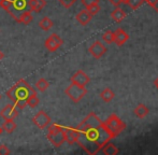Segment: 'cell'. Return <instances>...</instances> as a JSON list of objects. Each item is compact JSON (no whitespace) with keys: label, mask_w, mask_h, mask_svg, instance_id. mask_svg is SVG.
I'll return each instance as SVG.
<instances>
[{"label":"cell","mask_w":158,"mask_h":155,"mask_svg":"<svg viewBox=\"0 0 158 155\" xmlns=\"http://www.w3.org/2000/svg\"><path fill=\"white\" fill-rule=\"evenodd\" d=\"M28 10H31L30 0H12V4L10 6L9 13L15 21H17L19 17Z\"/></svg>","instance_id":"277c9868"},{"label":"cell","mask_w":158,"mask_h":155,"mask_svg":"<svg viewBox=\"0 0 158 155\" xmlns=\"http://www.w3.org/2000/svg\"><path fill=\"white\" fill-rule=\"evenodd\" d=\"M0 98H1V96H0Z\"/></svg>","instance_id":"f35d334b"},{"label":"cell","mask_w":158,"mask_h":155,"mask_svg":"<svg viewBox=\"0 0 158 155\" xmlns=\"http://www.w3.org/2000/svg\"><path fill=\"white\" fill-rule=\"evenodd\" d=\"M101 123H102L101 119L96 115L94 112H90V113L79 124L77 129L84 130V129H87V128H90V127H97V126L101 125Z\"/></svg>","instance_id":"8992f818"},{"label":"cell","mask_w":158,"mask_h":155,"mask_svg":"<svg viewBox=\"0 0 158 155\" xmlns=\"http://www.w3.org/2000/svg\"><path fill=\"white\" fill-rule=\"evenodd\" d=\"M64 94L73 101V103H79L82 99L85 97V95L87 94V90L85 88V86L77 85L75 83H71L68 87L64 90Z\"/></svg>","instance_id":"5b68a950"},{"label":"cell","mask_w":158,"mask_h":155,"mask_svg":"<svg viewBox=\"0 0 158 155\" xmlns=\"http://www.w3.org/2000/svg\"><path fill=\"white\" fill-rule=\"evenodd\" d=\"M102 40L108 44L114 43V32L111 31V30H106L102 35Z\"/></svg>","instance_id":"484cf974"},{"label":"cell","mask_w":158,"mask_h":155,"mask_svg":"<svg viewBox=\"0 0 158 155\" xmlns=\"http://www.w3.org/2000/svg\"><path fill=\"white\" fill-rule=\"evenodd\" d=\"M64 44V41L57 34H53L48 37L44 42V45L50 52H56L59 48Z\"/></svg>","instance_id":"ba28073f"},{"label":"cell","mask_w":158,"mask_h":155,"mask_svg":"<svg viewBox=\"0 0 158 155\" xmlns=\"http://www.w3.org/2000/svg\"><path fill=\"white\" fill-rule=\"evenodd\" d=\"M64 139L69 145H74L77 143V139H79L80 132L77 129V127H64Z\"/></svg>","instance_id":"8fae6325"},{"label":"cell","mask_w":158,"mask_h":155,"mask_svg":"<svg viewBox=\"0 0 158 155\" xmlns=\"http://www.w3.org/2000/svg\"><path fill=\"white\" fill-rule=\"evenodd\" d=\"M39 27L41 28L42 30H44V31H48V30L53 27L52 19H51L50 17H48V16H44L43 19L39 22Z\"/></svg>","instance_id":"603a6c76"},{"label":"cell","mask_w":158,"mask_h":155,"mask_svg":"<svg viewBox=\"0 0 158 155\" xmlns=\"http://www.w3.org/2000/svg\"><path fill=\"white\" fill-rule=\"evenodd\" d=\"M46 138L48 139V141H50V142L52 143L55 148L61 147V145H64V142H66L64 129L60 130V132H52V134H48V135H46Z\"/></svg>","instance_id":"30bf717a"},{"label":"cell","mask_w":158,"mask_h":155,"mask_svg":"<svg viewBox=\"0 0 158 155\" xmlns=\"http://www.w3.org/2000/svg\"><path fill=\"white\" fill-rule=\"evenodd\" d=\"M109 1L111 2V3L113 4V6H115L117 8V6H119L122 3H125L126 4V1L127 0H109Z\"/></svg>","instance_id":"d6a6232c"},{"label":"cell","mask_w":158,"mask_h":155,"mask_svg":"<svg viewBox=\"0 0 158 155\" xmlns=\"http://www.w3.org/2000/svg\"><path fill=\"white\" fill-rule=\"evenodd\" d=\"M31 13H32V10L26 11V12H24L23 14L19 17V19H17L16 22H19V23H21V24H24V25H29L33 19Z\"/></svg>","instance_id":"ffe728a7"},{"label":"cell","mask_w":158,"mask_h":155,"mask_svg":"<svg viewBox=\"0 0 158 155\" xmlns=\"http://www.w3.org/2000/svg\"><path fill=\"white\" fill-rule=\"evenodd\" d=\"M75 19H77V21L79 22L81 25L86 26L90 21H92L93 15L90 14V13L88 12L87 10H82L81 12L77 13V16H75Z\"/></svg>","instance_id":"9a60e30c"},{"label":"cell","mask_w":158,"mask_h":155,"mask_svg":"<svg viewBox=\"0 0 158 155\" xmlns=\"http://www.w3.org/2000/svg\"><path fill=\"white\" fill-rule=\"evenodd\" d=\"M90 79L83 70H77L72 77H71V83H75L77 85L81 86H86L89 83Z\"/></svg>","instance_id":"7c38bea8"},{"label":"cell","mask_w":158,"mask_h":155,"mask_svg":"<svg viewBox=\"0 0 158 155\" xmlns=\"http://www.w3.org/2000/svg\"><path fill=\"white\" fill-rule=\"evenodd\" d=\"M101 150H102V153L106 155H116V154H118V152H119V150L116 148V145L111 143L110 141L106 142V145L102 147Z\"/></svg>","instance_id":"ac0fdd59"},{"label":"cell","mask_w":158,"mask_h":155,"mask_svg":"<svg viewBox=\"0 0 158 155\" xmlns=\"http://www.w3.org/2000/svg\"><path fill=\"white\" fill-rule=\"evenodd\" d=\"M35 87H37V90H40V92H45V90L50 87V83L48 82V80L41 78V79L38 80L37 83H35Z\"/></svg>","instance_id":"cb8c5ba5"},{"label":"cell","mask_w":158,"mask_h":155,"mask_svg":"<svg viewBox=\"0 0 158 155\" xmlns=\"http://www.w3.org/2000/svg\"><path fill=\"white\" fill-rule=\"evenodd\" d=\"M81 2L85 8H87L94 3H99V0H81Z\"/></svg>","instance_id":"4dcf8cb0"},{"label":"cell","mask_w":158,"mask_h":155,"mask_svg":"<svg viewBox=\"0 0 158 155\" xmlns=\"http://www.w3.org/2000/svg\"><path fill=\"white\" fill-rule=\"evenodd\" d=\"M2 132H3V130H2V128H1V127H0V135H1V134H2Z\"/></svg>","instance_id":"74e56055"},{"label":"cell","mask_w":158,"mask_h":155,"mask_svg":"<svg viewBox=\"0 0 158 155\" xmlns=\"http://www.w3.org/2000/svg\"><path fill=\"white\" fill-rule=\"evenodd\" d=\"M10 153V150H9V148L6 145H0V155H9Z\"/></svg>","instance_id":"1f68e13d"},{"label":"cell","mask_w":158,"mask_h":155,"mask_svg":"<svg viewBox=\"0 0 158 155\" xmlns=\"http://www.w3.org/2000/svg\"><path fill=\"white\" fill-rule=\"evenodd\" d=\"M129 40V35L127 34L124 29L122 28H117L114 31V43L118 46H122L124 43H126V41Z\"/></svg>","instance_id":"5bb4252c"},{"label":"cell","mask_w":158,"mask_h":155,"mask_svg":"<svg viewBox=\"0 0 158 155\" xmlns=\"http://www.w3.org/2000/svg\"><path fill=\"white\" fill-rule=\"evenodd\" d=\"M40 100L39 98H38V95L37 93H33L29 96V98L27 99V106H29L30 108H35L37 107L38 105H39Z\"/></svg>","instance_id":"d4e9b609"},{"label":"cell","mask_w":158,"mask_h":155,"mask_svg":"<svg viewBox=\"0 0 158 155\" xmlns=\"http://www.w3.org/2000/svg\"><path fill=\"white\" fill-rule=\"evenodd\" d=\"M46 6L45 0H30V8H31L32 12L39 13L41 10Z\"/></svg>","instance_id":"d6986e66"},{"label":"cell","mask_w":158,"mask_h":155,"mask_svg":"<svg viewBox=\"0 0 158 155\" xmlns=\"http://www.w3.org/2000/svg\"><path fill=\"white\" fill-rule=\"evenodd\" d=\"M104 126L106 127L108 132L112 136V138L117 137L119 134L123 132V130L126 128V124L119 119L115 113H112L110 116L106 119V122H103Z\"/></svg>","instance_id":"3957f363"},{"label":"cell","mask_w":158,"mask_h":155,"mask_svg":"<svg viewBox=\"0 0 158 155\" xmlns=\"http://www.w3.org/2000/svg\"><path fill=\"white\" fill-rule=\"evenodd\" d=\"M79 132L80 136L77 143H79L80 147L88 154H97L106 142L113 139L103 122L97 127L79 130Z\"/></svg>","instance_id":"6da1fadb"},{"label":"cell","mask_w":158,"mask_h":155,"mask_svg":"<svg viewBox=\"0 0 158 155\" xmlns=\"http://www.w3.org/2000/svg\"><path fill=\"white\" fill-rule=\"evenodd\" d=\"M17 108L14 105H6L3 109L0 111V116L3 119H14L17 116Z\"/></svg>","instance_id":"4fadbf2b"},{"label":"cell","mask_w":158,"mask_h":155,"mask_svg":"<svg viewBox=\"0 0 158 155\" xmlns=\"http://www.w3.org/2000/svg\"><path fill=\"white\" fill-rule=\"evenodd\" d=\"M11 4H12V0H0V6L6 12H9V10H10Z\"/></svg>","instance_id":"f1b7e54d"},{"label":"cell","mask_w":158,"mask_h":155,"mask_svg":"<svg viewBox=\"0 0 158 155\" xmlns=\"http://www.w3.org/2000/svg\"><path fill=\"white\" fill-rule=\"evenodd\" d=\"M3 58H4V53L2 52L1 50H0V61H2V59H3Z\"/></svg>","instance_id":"e575fe53"},{"label":"cell","mask_w":158,"mask_h":155,"mask_svg":"<svg viewBox=\"0 0 158 155\" xmlns=\"http://www.w3.org/2000/svg\"><path fill=\"white\" fill-rule=\"evenodd\" d=\"M86 10H87L88 12H89L90 14L94 16V15H96L100 10H101V8H100L99 3H94V4H92V6H87V8H86Z\"/></svg>","instance_id":"83f0119b"},{"label":"cell","mask_w":158,"mask_h":155,"mask_svg":"<svg viewBox=\"0 0 158 155\" xmlns=\"http://www.w3.org/2000/svg\"><path fill=\"white\" fill-rule=\"evenodd\" d=\"M154 84H155V86H156V88L158 90V78H156V79L154 80Z\"/></svg>","instance_id":"d590c367"},{"label":"cell","mask_w":158,"mask_h":155,"mask_svg":"<svg viewBox=\"0 0 158 155\" xmlns=\"http://www.w3.org/2000/svg\"><path fill=\"white\" fill-rule=\"evenodd\" d=\"M58 1L61 3V6H64V8L68 9V8H70V6H72L77 0H58Z\"/></svg>","instance_id":"f546056e"},{"label":"cell","mask_w":158,"mask_h":155,"mask_svg":"<svg viewBox=\"0 0 158 155\" xmlns=\"http://www.w3.org/2000/svg\"><path fill=\"white\" fill-rule=\"evenodd\" d=\"M32 122L38 128L44 129V128H46L48 125H50L52 119H51V116L48 115L46 112L39 111L38 113H35V116L32 117Z\"/></svg>","instance_id":"52a82bcc"},{"label":"cell","mask_w":158,"mask_h":155,"mask_svg":"<svg viewBox=\"0 0 158 155\" xmlns=\"http://www.w3.org/2000/svg\"><path fill=\"white\" fill-rule=\"evenodd\" d=\"M108 48L104 46V44H102V42L100 41H95L92 45L88 48V52L92 54V56L96 59H99L103 56L106 53Z\"/></svg>","instance_id":"9c48e42d"},{"label":"cell","mask_w":158,"mask_h":155,"mask_svg":"<svg viewBox=\"0 0 158 155\" xmlns=\"http://www.w3.org/2000/svg\"><path fill=\"white\" fill-rule=\"evenodd\" d=\"M144 1H145V2H148V4H151V3H152L153 1H155V0H144Z\"/></svg>","instance_id":"8d00e7d4"},{"label":"cell","mask_w":158,"mask_h":155,"mask_svg":"<svg viewBox=\"0 0 158 155\" xmlns=\"http://www.w3.org/2000/svg\"><path fill=\"white\" fill-rule=\"evenodd\" d=\"M33 93H35V88L31 87L24 79H21L10 90H6V95L13 101L17 109H24L27 106V99Z\"/></svg>","instance_id":"7a4b0ae2"},{"label":"cell","mask_w":158,"mask_h":155,"mask_svg":"<svg viewBox=\"0 0 158 155\" xmlns=\"http://www.w3.org/2000/svg\"><path fill=\"white\" fill-rule=\"evenodd\" d=\"M1 128L8 134H12L16 129V124H15V122H13V119H4Z\"/></svg>","instance_id":"7402d4cb"},{"label":"cell","mask_w":158,"mask_h":155,"mask_svg":"<svg viewBox=\"0 0 158 155\" xmlns=\"http://www.w3.org/2000/svg\"><path fill=\"white\" fill-rule=\"evenodd\" d=\"M150 6H152V8L158 13V0H155V1H153L152 3L150 4Z\"/></svg>","instance_id":"836d02e7"},{"label":"cell","mask_w":158,"mask_h":155,"mask_svg":"<svg viewBox=\"0 0 158 155\" xmlns=\"http://www.w3.org/2000/svg\"><path fill=\"white\" fill-rule=\"evenodd\" d=\"M111 19L115 22V23H122L124 19H126V13L124 10H122L119 6H117L115 10L111 12Z\"/></svg>","instance_id":"2e32d148"},{"label":"cell","mask_w":158,"mask_h":155,"mask_svg":"<svg viewBox=\"0 0 158 155\" xmlns=\"http://www.w3.org/2000/svg\"><path fill=\"white\" fill-rule=\"evenodd\" d=\"M133 113H135V115L137 117H139V119H144L145 116L148 115V113H150V109H148L145 105L139 103V105L135 108V110H133Z\"/></svg>","instance_id":"e0dca14e"},{"label":"cell","mask_w":158,"mask_h":155,"mask_svg":"<svg viewBox=\"0 0 158 155\" xmlns=\"http://www.w3.org/2000/svg\"><path fill=\"white\" fill-rule=\"evenodd\" d=\"M115 97V94L111 88L106 87L100 93V98L104 101V103H110V101L113 100V98Z\"/></svg>","instance_id":"44dd1931"},{"label":"cell","mask_w":158,"mask_h":155,"mask_svg":"<svg viewBox=\"0 0 158 155\" xmlns=\"http://www.w3.org/2000/svg\"><path fill=\"white\" fill-rule=\"evenodd\" d=\"M144 2H145L144 0H127L126 4H128L132 10H137V9H139Z\"/></svg>","instance_id":"4316f807"}]
</instances>
